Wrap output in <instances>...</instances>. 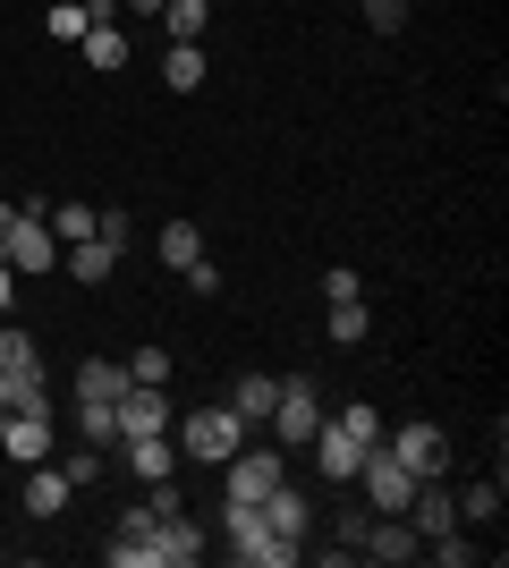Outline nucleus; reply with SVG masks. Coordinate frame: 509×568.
Returning a JSON list of instances; mask_svg holds the SVG:
<instances>
[{
    "instance_id": "a878e982",
    "label": "nucleus",
    "mask_w": 509,
    "mask_h": 568,
    "mask_svg": "<svg viewBox=\"0 0 509 568\" xmlns=\"http://www.w3.org/2000/svg\"><path fill=\"white\" fill-rule=\"evenodd\" d=\"M94 237L111 246V255H128V246H136V213H120V204H94Z\"/></svg>"
},
{
    "instance_id": "2f4dec72",
    "label": "nucleus",
    "mask_w": 509,
    "mask_h": 568,
    "mask_svg": "<svg viewBox=\"0 0 509 568\" xmlns=\"http://www.w3.org/2000/svg\"><path fill=\"white\" fill-rule=\"evenodd\" d=\"M128 382H170V348H136L128 356Z\"/></svg>"
},
{
    "instance_id": "c756f323",
    "label": "nucleus",
    "mask_w": 509,
    "mask_h": 568,
    "mask_svg": "<svg viewBox=\"0 0 509 568\" xmlns=\"http://www.w3.org/2000/svg\"><path fill=\"white\" fill-rule=\"evenodd\" d=\"M51 43H77V34H85V0H51Z\"/></svg>"
},
{
    "instance_id": "c9c22d12",
    "label": "nucleus",
    "mask_w": 509,
    "mask_h": 568,
    "mask_svg": "<svg viewBox=\"0 0 509 568\" xmlns=\"http://www.w3.org/2000/svg\"><path fill=\"white\" fill-rule=\"evenodd\" d=\"M0 213H9V204H0Z\"/></svg>"
},
{
    "instance_id": "c85d7f7f",
    "label": "nucleus",
    "mask_w": 509,
    "mask_h": 568,
    "mask_svg": "<svg viewBox=\"0 0 509 568\" xmlns=\"http://www.w3.org/2000/svg\"><path fill=\"white\" fill-rule=\"evenodd\" d=\"M459 518H501V475L467 484V493H459Z\"/></svg>"
},
{
    "instance_id": "b1692460",
    "label": "nucleus",
    "mask_w": 509,
    "mask_h": 568,
    "mask_svg": "<svg viewBox=\"0 0 509 568\" xmlns=\"http://www.w3.org/2000/svg\"><path fill=\"white\" fill-rule=\"evenodd\" d=\"M77 442H85V450H120V416L102 399H77Z\"/></svg>"
},
{
    "instance_id": "9d476101",
    "label": "nucleus",
    "mask_w": 509,
    "mask_h": 568,
    "mask_svg": "<svg viewBox=\"0 0 509 568\" xmlns=\"http://www.w3.org/2000/svg\"><path fill=\"white\" fill-rule=\"evenodd\" d=\"M416 526L408 518H383V509H365V535H357V560H383V568H408L416 560Z\"/></svg>"
},
{
    "instance_id": "f03ea898",
    "label": "nucleus",
    "mask_w": 509,
    "mask_h": 568,
    "mask_svg": "<svg viewBox=\"0 0 509 568\" xmlns=\"http://www.w3.org/2000/svg\"><path fill=\"white\" fill-rule=\"evenodd\" d=\"M170 442H179V458H195V467H221V458L246 442V425L230 416V399H213V407H187V416L170 425Z\"/></svg>"
},
{
    "instance_id": "20e7f679",
    "label": "nucleus",
    "mask_w": 509,
    "mask_h": 568,
    "mask_svg": "<svg viewBox=\"0 0 509 568\" xmlns=\"http://www.w3.org/2000/svg\"><path fill=\"white\" fill-rule=\"evenodd\" d=\"M357 475H365V509H383V518H408V493H416V475L399 467V458H390V442H365Z\"/></svg>"
},
{
    "instance_id": "f3484780",
    "label": "nucleus",
    "mask_w": 509,
    "mask_h": 568,
    "mask_svg": "<svg viewBox=\"0 0 509 568\" xmlns=\"http://www.w3.org/2000/svg\"><path fill=\"white\" fill-rule=\"evenodd\" d=\"M0 374H9V382H43V348H34L9 314H0Z\"/></svg>"
},
{
    "instance_id": "a211bd4d",
    "label": "nucleus",
    "mask_w": 509,
    "mask_h": 568,
    "mask_svg": "<svg viewBox=\"0 0 509 568\" xmlns=\"http://www.w3.org/2000/svg\"><path fill=\"white\" fill-rule=\"evenodd\" d=\"M153 255H162L170 272H187V263L204 255V230H195V221H162V230H153Z\"/></svg>"
},
{
    "instance_id": "dca6fc26",
    "label": "nucleus",
    "mask_w": 509,
    "mask_h": 568,
    "mask_svg": "<svg viewBox=\"0 0 509 568\" xmlns=\"http://www.w3.org/2000/svg\"><path fill=\"white\" fill-rule=\"evenodd\" d=\"M153 551H162V568H195L213 544H204V526H195L187 509H179V518H162V544H153Z\"/></svg>"
},
{
    "instance_id": "bb28decb",
    "label": "nucleus",
    "mask_w": 509,
    "mask_h": 568,
    "mask_svg": "<svg viewBox=\"0 0 509 568\" xmlns=\"http://www.w3.org/2000/svg\"><path fill=\"white\" fill-rule=\"evenodd\" d=\"M323 339H332V348H357L365 339V297H339L332 323H323Z\"/></svg>"
},
{
    "instance_id": "f257e3e1",
    "label": "nucleus",
    "mask_w": 509,
    "mask_h": 568,
    "mask_svg": "<svg viewBox=\"0 0 509 568\" xmlns=\"http://www.w3.org/2000/svg\"><path fill=\"white\" fill-rule=\"evenodd\" d=\"M221 535H230V544H221V560H238V568H297V544H289V535H272L255 500H230Z\"/></svg>"
},
{
    "instance_id": "7ed1b4c3",
    "label": "nucleus",
    "mask_w": 509,
    "mask_h": 568,
    "mask_svg": "<svg viewBox=\"0 0 509 568\" xmlns=\"http://www.w3.org/2000/svg\"><path fill=\"white\" fill-rule=\"evenodd\" d=\"M0 255L18 263V272H60V237L43 230V204H18V213H0Z\"/></svg>"
},
{
    "instance_id": "39448f33",
    "label": "nucleus",
    "mask_w": 509,
    "mask_h": 568,
    "mask_svg": "<svg viewBox=\"0 0 509 568\" xmlns=\"http://www.w3.org/2000/svg\"><path fill=\"white\" fill-rule=\"evenodd\" d=\"M272 484H289V467H281V450H264V442H238V450L221 458V493L230 500H264Z\"/></svg>"
},
{
    "instance_id": "0eeeda50",
    "label": "nucleus",
    "mask_w": 509,
    "mask_h": 568,
    "mask_svg": "<svg viewBox=\"0 0 509 568\" xmlns=\"http://www.w3.org/2000/svg\"><path fill=\"white\" fill-rule=\"evenodd\" d=\"M153 544H162V518H153L145 500H136V509H128V518L111 526L102 560H111V568H162V551H153Z\"/></svg>"
},
{
    "instance_id": "ddd939ff",
    "label": "nucleus",
    "mask_w": 509,
    "mask_h": 568,
    "mask_svg": "<svg viewBox=\"0 0 509 568\" xmlns=\"http://www.w3.org/2000/svg\"><path fill=\"white\" fill-rule=\"evenodd\" d=\"M306 450H315V467L332 475V484H357V458H365V442H348V433H339L332 416L315 425V442H306Z\"/></svg>"
},
{
    "instance_id": "473e14b6",
    "label": "nucleus",
    "mask_w": 509,
    "mask_h": 568,
    "mask_svg": "<svg viewBox=\"0 0 509 568\" xmlns=\"http://www.w3.org/2000/svg\"><path fill=\"white\" fill-rule=\"evenodd\" d=\"M187 288H195V297H213V288H221V263L195 255V263H187Z\"/></svg>"
},
{
    "instance_id": "7c9ffc66",
    "label": "nucleus",
    "mask_w": 509,
    "mask_h": 568,
    "mask_svg": "<svg viewBox=\"0 0 509 568\" xmlns=\"http://www.w3.org/2000/svg\"><path fill=\"white\" fill-rule=\"evenodd\" d=\"M357 9H365L374 34H399V26H408V0H357Z\"/></svg>"
},
{
    "instance_id": "cd10ccee",
    "label": "nucleus",
    "mask_w": 509,
    "mask_h": 568,
    "mask_svg": "<svg viewBox=\"0 0 509 568\" xmlns=\"http://www.w3.org/2000/svg\"><path fill=\"white\" fill-rule=\"evenodd\" d=\"M332 425L348 433V442H383V416H374V407L365 399H348V407H332Z\"/></svg>"
},
{
    "instance_id": "2eb2a0df",
    "label": "nucleus",
    "mask_w": 509,
    "mask_h": 568,
    "mask_svg": "<svg viewBox=\"0 0 509 568\" xmlns=\"http://www.w3.org/2000/svg\"><path fill=\"white\" fill-rule=\"evenodd\" d=\"M272 399H281V382H272V374H238V382H230V416H238L246 433L272 425Z\"/></svg>"
},
{
    "instance_id": "6e6552de",
    "label": "nucleus",
    "mask_w": 509,
    "mask_h": 568,
    "mask_svg": "<svg viewBox=\"0 0 509 568\" xmlns=\"http://www.w3.org/2000/svg\"><path fill=\"white\" fill-rule=\"evenodd\" d=\"M383 442H390V458H399L408 475H450V433L425 425V416H416V425H390Z\"/></svg>"
},
{
    "instance_id": "412c9836",
    "label": "nucleus",
    "mask_w": 509,
    "mask_h": 568,
    "mask_svg": "<svg viewBox=\"0 0 509 568\" xmlns=\"http://www.w3.org/2000/svg\"><path fill=\"white\" fill-rule=\"evenodd\" d=\"M77 43H85V69H128V26H85V34H77Z\"/></svg>"
},
{
    "instance_id": "72a5a7b5",
    "label": "nucleus",
    "mask_w": 509,
    "mask_h": 568,
    "mask_svg": "<svg viewBox=\"0 0 509 568\" xmlns=\"http://www.w3.org/2000/svg\"><path fill=\"white\" fill-rule=\"evenodd\" d=\"M9 306H18V263L0 255V314H9Z\"/></svg>"
},
{
    "instance_id": "5701e85b",
    "label": "nucleus",
    "mask_w": 509,
    "mask_h": 568,
    "mask_svg": "<svg viewBox=\"0 0 509 568\" xmlns=\"http://www.w3.org/2000/svg\"><path fill=\"white\" fill-rule=\"evenodd\" d=\"M162 85L170 94H195V85H204V43H170L162 51Z\"/></svg>"
},
{
    "instance_id": "f8f14e48",
    "label": "nucleus",
    "mask_w": 509,
    "mask_h": 568,
    "mask_svg": "<svg viewBox=\"0 0 509 568\" xmlns=\"http://www.w3.org/2000/svg\"><path fill=\"white\" fill-rule=\"evenodd\" d=\"M51 450H60V442H51V416H18V407L0 416V458H9V467H34V458H51Z\"/></svg>"
},
{
    "instance_id": "1a4fd4ad",
    "label": "nucleus",
    "mask_w": 509,
    "mask_h": 568,
    "mask_svg": "<svg viewBox=\"0 0 509 568\" xmlns=\"http://www.w3.org/2000/svg\"><path fill=\"white\" fill-rule=\"evenodd\" d=\"M315 425H323L315 382H306V374H289V382H281V399H272V433H281L289 450H306V442H315Z\"/></svg>"
},
{
    "instance_id": "393cba45",
    "label": "nucleus",
    "mask_w": 509,
    "mask_h": 568,
    "mask_svg": "<svg viewBox=\"0 0 509 568\" xmlns=\"http://www.w3.org/2000/svg\"><path fill=\"white\" fill-rule=\"evenodd\" d=\"M43 230L60 246H77V237H94V204H43Z\"/></svg>"
},
{
    "instance_id": "4be33fe9",
    "label": "nucleus",
    "mask_w": 509,
    "mask_h": 568,
    "mask_svg": "<svg viewBox=\"0 0 509 568\" xmlns=\"http://www.w3.org/2000/svg\"><path fill=\"white\" fill-rule=\"evenodd\" d=\"M60 263H69V272H77V281H85V288H102V281H111V272H120V255H111L102 237H77V246H69V255H60Z\"/></svg>"
},
{
    "instance_id": "423d86ee",
    "label": "nucleus",
    "mask_w": 509,
    "mask_h": 568,
    "mask_svg": "<svg viewBox=\"0 0 509 568\" xmlns=\"http://www.w3.org/2000/svg\"><path fill=\"white\" fill-rule=\"evenodd\" d=\"M111 416H120V442H145V433H170V425H179L170 382H128L120 399H111Z\"/></svg>"
},
{
    "instance_id": "4468645a",
    "label": "nucleus",
    "mask_w": 509,
    "mask_h": 568,
    "mask_svg": "<svg viewBox=\"0 0 509 568\" xmlns=\"http://www.w3.org/2000/svg\"><path fill=\"white\" fill-rule=\"evenodd\" d=\"M255 509H264V526H272V535H289V544H306V526H315L306 493H289V484H272V493L255 500Z\"/></svg>"
},
{
    "instance_id": "9b49d317",
    "label": "nucleus",
    "mask_w": 509,
    "mask_h": 568,
    "mask_svg": "<svg viewBox=\"0 0 509 568\" xmlns=\"http://www.w3.org/2000/svg\"><path fill=\"white\" fill-rule=\"evenodd\" d=\"M26 484H18V500H26V518H60V509H69V467H60V458H34V467H18Z\"/></svg>"
},
{
    "instance_id": "aec40b11",
    "label": "nucleus",
    "mask_w": 509,
    "mask_h": 568,
    "mask_svg": "<svg viewBox=\"0 0 509 568\" xmlns=\"http://www.w3.org/2000/svg\"><path fill=\"white\" fill-rule=\"evenodd\" d=\"M204 26H213V0H162V34L170 43H204Z\"/></svg>"
},
{
    "instance_id": "6ab92c4d",
    "label": "nucleus",
    "mask_w": 509,
    "mask_h": 568,
    "mask_svg": "<svg viewBox=\"0 0 509 568\" xmlns=\"http://www.w3.org/2000/svg\"><path fill=\"white\" fill-rule=\"evenodd\" d=\"M120 390H128V365H111V356H85V365H77V399H102V407H111Z\"/></svg>"
},
{
    "instance_id": "f704fd0d",
    "label": "nucleus",
    "mask_w": 509,
    "mask_h": 568,
    "mask_svg": "<svg viewBox=\"0 0 509 568\" xmlns=\"http://www.w3.org/2000/svg\"><path fill=\"white\" fill-rule=\"evenodd\" d=\"M9 399H18V382H9V374H0V416H9Z\"/></svg>"
}]
</instances>
